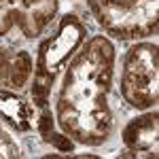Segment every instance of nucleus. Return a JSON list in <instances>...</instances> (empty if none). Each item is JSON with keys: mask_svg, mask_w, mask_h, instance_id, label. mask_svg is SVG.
I'll use <instances>...</instances> for the list:
<instances>
[{"mask_svg": "<svg viewBox=\"0 0 159 159\" xmlns=\"http://www.w3.org/2000/svg\"><path fill=\"white\" fill-rule=\"evenodd\" d=\"M53 125H55V119H53L51 110H49V108H43V112H40V117L36 119L38 134H45V132H49V129H53Z\"/></svg>", "mask_w": 159, "mask_h": 159, "instance_id": "obj_11", "label": "nucleus"}, {"mask_svg": "<svg viewBox=\"0 0 159 159\" xmlns=\"http://www.w3.org/2000/svg\"><path fill=\"white\" fill-rule=\"evenodd\" d=\"M123 144L134 153L136 157L157 159L159 142V115L157 110L148 108V112L136 117L123 127Z\"/></svg>", "mask_w": 159, "mask_h": 159, "instance_id": "obj_6", "label": "nucleus"}, {"mask_svg": "<svg viewBox=\"0 0 159 159\" xmlns=\"http://www.w3.org/2000/svg\"><path fill=\"white\" fill-rule=\"evenodd\" d=\"M102 30L121 40L157 34L159 0H87Z\"/></svg>", "mask_w": 159, "mask_h": 159, "instance_id": "obj_2", "label": "nucleus"}, {"mask_svg": "<svg viewBox=\"0 0 159 159\" xmlns=\"http://www.w3.org/2000/svg\"><path fill=\"white\" fill-rule=\"evenodd\" d=\"M57 13V0H0V36L19 25L25 38H36L45 32Z\"/></svg>", "mask_w": 159, "mask_h": 159, "instance_id": "obj_5", "label": "nucleus"}, {"mask_svg": "<svg viewBox=\"0 0 159 159\" xmlns=\"http://www.w3.org/2000/svg\"><path fill=\"white\" fill-rule=\"evenodd\" d=\"M115 45L106 36H93L76 51L64 76L55 119L74 142L100 147L112 132L108 93L115 74Z\"/></svg>", "mask_w": 159, "mask_h": 159, "instance_id": "obj_1", "label": "nucleus"}, {"mask_svg": "<svg viewBox=\"0 0 159 159\" xmlns=\"http://www.w3.org/2000/svg\"><path fill=\"white\" fill-rule=\"evenodd\" d=\"M0 157H21L19 148L13 144L11 138L4 132H0Z\"/></svg>", "mask_w": 159, "mask_h": 159, "instance_id": "obj_10", "label": "nucleus"}, {"mask_svg": "<svg viewBox=\"0 0 159 159\" xmlns=\"http://www.w3.org/2000/svg\"><path fill=\"white\" fill-rule=\"evenodd\" d=\"M85 34L87 28L76 15H70V13L64 15L57 24L55 34L45 38L38 47L34 79L53 87L60 70L68 64V60H72V55L79 51V47L85 43Z\"/></svg>", "mask_w": 159, "mask_h": 159, "instance_id": "obj_4", "label": "nucleus"}, {"mask_svg": "<svg viewBox=\"0 0 159 159\" xmlns=\"http://www.w3.org/2000/svg\"><path fill=\"white\" fill-rule=\"evenodd\" d=\"M121 96L138 110L157 106L159 100V49L155 43H138L125 53L121 70Z\"/></svg>", "mask_w": 159, "mask_h": 159, "instance_id": "obj_3", "label": "nucleus"}, {"mask_svg": "<svg viewBox=\"0 0 159 159\" xmlns=\"http://www.w3.org/2000/svg\"><path fill=\"white\" fill-rule=\"evenodd\" d=\"M32 57L28 51L0 47V85L19 89L32 76Z\"/></svg>", "mask_w": 159, "mask_h": 159, "instance_id": "obj_7", "label": "nucleus"}, {"mask_svg": "<svg viewBox=\"0 0 159 159\" xmlns=\"http://www.w3.org/2000/svg\"><path fill=\"white\" fill-rule=\"evenodd\" d=\"M0 117L17 132L32 129L34 110L24 96H17L9 89H0Z\"/></svg>", "mask_w": 159, "mask_h": 159, "instance_id": "obj_8", "label": "nucleus"}, {"mask_svg": "<svg viewBox=\"0 0 159 159\" xmlns=\"http://www.w3.org/2000/svg\"><path fill=\"white\" fill-rule=\"evenodd\" d=\"M43 136V140L47 142V144H51V147H55L57 151H61V153H66V155H70V153H74V140L70 138L68 134H57V132H53V129H49V132H45Z\"/></svg>", "mask_w": 159, "mask_h": 159, "instance_id": "obj_9", "label": "nucleus"}]
</instances>
